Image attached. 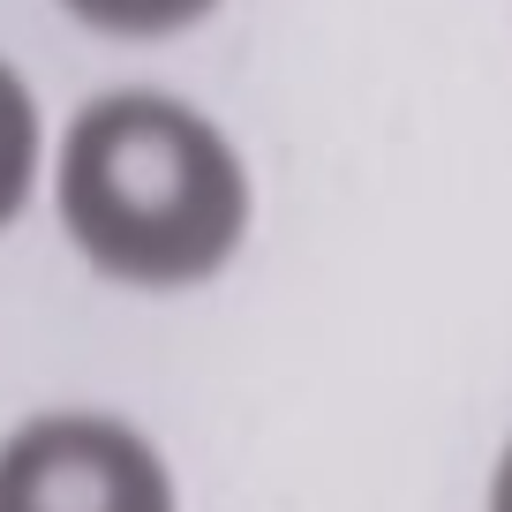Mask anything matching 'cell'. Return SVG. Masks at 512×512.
Returning <instances> with one entry per match:
<instances>
[{
    "mask_svg": "<svg viewBox=\"0 0 512 512\" xmlns=\"http://www.w3.org/2000/svg\"><path fill=\"white\" fill-rule=\"evenodd\" d=\"M61 8L106 38H174L189 23H204L219 0H61Z\"/></svg>",
    "mask_w": 512,
    "mask_h": 512,
    "instance_id": "4",
    "label": "cell"
},
{
    "mask_svg": "<svg viewBox=\"0 0 512 512\" xmlns=\"http://www.w3.org/2000/svg\"><path fill=\"white\" fill-rule=\"evenodd\" d=\"M482 512H512V437H505V452H497V467H490V497H482Z\"/></svg>",
    "mask_w": 512,
    "mask_h": 512,
    "instance_id": "5",
    "label": "cell"
},
{
    "mask_svg": "<svg viewBox=\"0 0 512 512\" xmlns=\"http://www.w3.org/2000/svg\"><path fill=\"white\" fill-rule=\"evenodd\" d=\"M31 181H38V98L16 68L0 61V226L23 211Z\"/></svg>",
    "mask_w": 512,
    "mask_h": 512,
    "instance_id": "3",
    "label": "cell"
},
{
    "mask_svg": "<svg viewBox=\"0 0 512 512\" xmlns=\"http://www.w3.org/2000/svg\"><path fill=\"white\" fill-rule=\"evenodd\" d=\"M0 512H174V475L121 415H31L0 445Z\"/></svg>",
    "mask_w": 512,
    "mask_h": 512,
    "instance_id": "2",
    "label": "cell"
},
{
    "mask_svg": "<svg viewBox=\"0 0 512 512\" xmlns=\"http://www.w3.org/2000/svg\"><path fill=\"white\" fill-rule=\"evenodd\" d=\"M61 226L83 264L121 287H204L249 241V166L204 106L174 91H98L53 159Z\"/></svg>",
    "mask_w": 512,
    "mask_h": 512,
    "instance_id": "1",
    "label": "cell"
}]
</instances>
